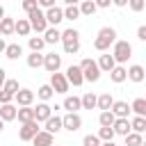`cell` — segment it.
Returning a JSON list of instances; mask_svg holds the SVG:
<instances>
[{
	"mask_svg": "<svg viewBox=\"0 0 146 146\" xmlns=\"http://www.w3.org/2000/svg\"><path fill=\"white\" fill-rule=\"evenodd\" d=\"M114 41H116V30L110 27V25H105V27L98 30V34H96V39H94V48H96L98 52H107Z\"/></svg>",
	"mask_w": 146,
	"mask_h": 146,
	"instance_id": "6da1fadb",
	"label": "cell"
},
{
	"mask_svg": "<svg viewBox=\"0 0 146 146\" xmlns=\"http://www.w3.org/2000/svg\"><path fill=\"white\" fill-rule=\"evenodd\" d=\"M59 41H62V46H64V52H66V55H75V52L80 50V32H78L75 27L64 30V32H62V36H59Z\"/></svg>",
	"mask_w": 146,
	"mask_h": 146,
	"instance_id": "7a4b0ae2",
	"label": "cell"
},
{
	"mask_svg": "<svg viewBox=\"0 0 146 146\" xmlns=\"http://www.w3.org/2000/svg\"><path fill=\"white\" fill-rule=\"evenodd\" d=\"M112 57H114L116 64H125V62L132 57V46H130V41L116 39V41L112 43Z\"/></svg>",
	"mask_w": 146,
	"mask_h": 146,
	"instance_id": "3957f363",
	"label": "cell"
},
{
	"mask_svg": "<svg viewBox=\"0 0 146 146\" xmlns=\"http://www.w3.org/2000/svg\"><path fill=\"white\" fill-rule=\"evenodd\" d=\"M78 66H80V71H82L84 82H98V80H100V68H98V64H96L91 57H84Z\"/></svg>",
	"mask_w": 146,
	"mask_h": 146,
	"instance_id": "277c9868",
	"label": "cell"
},
{
	"mask_svg": "<svg viewBox=\"0 0 146 146\" xmlns=\"http://www.w3.org/2000/svg\"><path fill=\"white\" fill-rule=\"evenodd\" d=\"M27 23H30V27L36 32V34H43L46 32V27H48V23H46V16H43V9H32L30 14H27Z\"/></svg>",
	"mask_w": 146,
	"mask_h": 146,
	"instance_id": "5b68a950",
	"label": "cell"
},
{
	"mask_svg": "<svg viewBox=\"0 0 146 146\" xmlns=\"http://www.w3.org/2000/svg\"><path fill=\"white\" fill-rule=\"evenodd\" d=\"M82 128V116L78 112H66L62 116V130H68V132H75Z\"/></svg>",
	"mask_w": 146,
	"mask_h": 146,
	"instance_id": "8992f818",
	"label": "cell"
},
{
	"mask_svg": "<svg viewBox=\"0 0 146 146\" xmlns=\"http://www.w3.org/2000/svg\"><path fill=\"white\" fill-rule=\"evenodd\" d=\"M41 128H39V123L36 121H27V123H21V130H18V139L21 141H32L34 139V135L39 132Z\"/></svg>",
	"mask_w": 146,
	"mask_h": 146,
	"instance_id": "52a82bcc",
	"label": "cell"
},
{
	"mask_svg": "<svg viewBox=\"0 0 146 146\" xmlns=\"http://www.w3.org/2000/svg\"><path fill=\"white\" fill-rule=\"evenodd\" d=\"M48 84L52 87V91H55V94H66V91H68V87H71V84L66 82L64 73H59V71H57V73H50V82H48Z\"/></svg>",
	"mask_w": 146,
	"mask_h": 146,
	"instance_id": "ba28073f",
	"label": "cell"
},
{
	"mask_svg": "<svg viewBox=\"0 0 146 146\" xmlns=\"http://www.w3.org/2000/svg\"><path fill=\"white\" fill-rule=\"evenodd\" d=\"M43 16H46V23H48V27H57L62 21H64V11H62V7H50V9H46L43 11Z\"/></svg>",
	"mask_w": 146,
	"mask_h": 146,
	"instance_id": "9c48e42d",
	"label": "cell"
},
{
	"mask_svg": "<svg viewBox=\"0 0 146 146\" xmlns=\"http://www.w3.org/2000/svg\"><path fill=\"white\" fill-rule=\"evenodd\" d=\"M64 78H66V82H68V84H73V87H80V84H84L82 71H80V66H78V64H71V66L66 68Z\"/></svg>",
	"mask_w": 146,
	"mask_h": 146,
	"instance_id": "30bf717a",
	"label": "cell"
},
{
	"mask_svg": "<svg viewBox=\"0 0 146 146\" xmlns=\"http://www.w3.org/2000/svg\"><path fill=\"white\" fill-rule=\"evenodd\" d=\"M43 68H46L48 73H57V71L62 68V55H57V52L43 55Z\"/></svg>",
	"mask_w": 146,
	"mask_h": 146,
	"instance_id": "8fae6325",
	"label": "cell"
},
{
	"mask_svg": "<svg viewBox=\"0 0 146 146\" xmlns=\"http://www.w3.org/2000/svg\"><path fill=\"white\" fill-rule=\"evenodd\" d=\"M144 78H146V71H144V66H141V64H132V66H128V68H125V80H130V82L139 84V82H144Z\"/></svg>",
	"mask_w": 146,
	"mask_h": 146,
	"instance_id": "7c38bea8",
	"label": "cell"
},
{
	"mask_svg": "<svg viewBox=\"0 0 146 146\" xmlns=\"http://www.w3.org/2000/svg\"><path fill=\"white\" fill-rule=\"evenodd\" d=\"M34 91L32 89H18L16 94H14V100L18 103V107H27V105H32L34 103Z\"/></svg>",
	"mask_w": 146,
	"mask_h": 146,
	"instance_id": "4fadbf2b",
	"label": "cell"
},
{
	"mask_svg": "<svg viewBox=\"0 0 146 146\" xmlns=\"http://www.w3.org/2000/svg\"><path fill=\"white\" fill-rule=\"evenodd\" d=\"M110 112H112L116 119H128V116H130V105H128L125 100H114L112 107H110Z\"/></svg>",
	"mask_w": 146,
	"mask_h": 146,
	"instance_id": "5bb4252c",
	"label": "cell"
},
{
	"mask_svg": "<svg viewBox=\"0 0 146 146\" xmlns=\"http://www.w3.org/2000/svg\"><path fill=\"white\" fill-rule=\"evenodd\" d=\"M96 64H98L100 73H110V71L116 66V62H114V57L110 55V50H107V52H103V55L98 57V62H96Z\"/></svg>",
	"mask_w": 146,
	"mask_h": 146,
	"instance_id": "9a60e30c",
	"label": "cell"
},
{
	"mask_svg": "<svg viewBox=\"0 0 146 146\" xmlns=\"http://www.w3.org/2000/svg\"><path fill=\"white\" fill-rule=\"evenodd\" d=\"M50 114H52V107L48 103H36V107H34V121L36 123H43Z\"/></svg>",
	"mask_w": 146,
	"mask_h": 146,
	"instance_id": "2e32d148",
	"label": "cell"
},
{
	"mask_svg": "<svg viewBox=\"0 0 146 146\" xmlns=\"http://www.w3.org/2000/svg\"><path fill=\"white\" fill-rule=\"evenodd\" d=\"M43 130L46 132H50V135H57L59 130H62V116H57V114H50L46 121H43Z\"/></svg>",
	"mask_w": 146,
	"mask_h": 146,
	"instance_id": "e0dca14e",
	"label": "cell"
},
{
	"mask_svg": "<svg viewBox=\"0 0 146 146\" xmlns=\"http://www.w3.org/2000/svg\"><path fill=\"white\" fill-rule=\"evenodd\" d=\"M55 135H50V132H46V130H39L36 135H34V139H32V146H52V139Z\"/></svg>",
	"mask_w": 146,
	"mask_h": 146,
	"instance_id": "ac0fdd59",
	"label": "cell"
},
{
	"mask_svg": "<svg viewBox=\"0 0 146 146\" xmlns=\"http://www.w3.org/2000/svg\"><path fill=\"white\" fill-rule=\"evenodd\" d=\"M16 105L14 103H5V105H0V119L7 123V121H14L16 119Z\"/></svg>",
	"mask_w": 146,
	"mask_h": 146,
	"instance_id": "d6986e66",
	"label": "cell"
},
{
	"mask_svg": "<svg viewBox=\"0 0 146 146\" xmlns=\"http://www.w3.org/2000/svg\"><path fill=\"white\" fill-rule=\"evenodd\" d=\"M112 130H114V135H121V137H125V135L130 132V121H128V119H114V123H112Z\"/></svg>",
	"mask_w": 146,
	"mask_h": 146,
	"instance_id": "ffe728a7",
	"label": "cell"
},
{
	"mask_svg": "<svg viewBox=\"0 0 146 146\" xmlns=\"http://www.w3.org/2000/svg\"><path fill=\"white\" fill-rule=\"evenodd\" d=\"M30 32H32V27H30L27 18H18V21L14 23V34H18V36H30Z\"/></svg>",
	"mask_w": 146,
	"mask_h": 146,
	"instance_id": "44dd1931",
	"label": "cell"
},
{
	"mask_svg": "<svg viewBox=\"0 0 146 146\" xmlns=\"http://www.w3.org/2000/svg\"><path fill=\"white\" fill-rule=\"evenodd\" d=\"M41 36H43L46 46H48V43H50V46H55V43H59V36H62V32H59L57 27H46V32H43Z\"/></svg>",
	"mask_w": 146,
	"mask_h": 146,
	"instance_id": "7402d4cb",
	"label": "cell"
},
{
	"mask_svg": "<svg viewBox=\"0 0 146 146\" xmlns=\"http://www.w3.org/2000/svg\"><path fill=\"white\" fill-rule=\"evenodd\" d=\"M110 80H112L114 84H121V82H125V66H123V64H116V66L110 71Z\"/></svg>",
	"mask_w": 146,
	"mask_h": 146,
	"instance_id": "603a6c76",
	"label": "cell"
},
{
	"mask_svg": "<svg viewBox=\"0 0 146 146\" xmlns=\"http://www.w3.org/2000/svg\"><path fill=\"white\" fill-rule=\"evenodd\" d=\"M112 103H114V98H112V94H110V91H105V94L96 96V107H98L100 112L110 110V107H112Z\"/></svg>",
	"mask_w": 146,
	"mask_h": 146,
	"instance_id": "cb8c5ba5",
	"label": "cell"
},
{
	"mask_svg": "<svg viewBox=\"0 0 146 146\" xmlns=\"http://www.w3.org/2000/svg\"><path fill=\"white\" fill-rule=\"evenodd\" d=\"M62 107H64L66 112H78V110H82L80 96H66V98H64V103H62Z\"/></svg>",
	"mask_w": 146,
	"mask_h": 146,
	"instance_id": "d4e9b609",
	"label": "cell"
},
{
	"mask_svg": "<svg viewBox=\"0 0 146 146\" xmlns=\"http://www.w3.org/2000/svg\"><path fill=\"white\" fill-rule=\"evenodd\" d=\"M16 119L21 123H27V121H34V107L27 105V107H18L16 110Z\"/></svg>",
	"mask_w": 146,
	"mask_h": 146,
	"instance_id": "484cf974",
	"label": "cell"
},
{
	"mask_svg": "<svg viewBox=\"0 0 146 146\" xmlns=\"http://www.w3.org/2000/svg\"><path fill=\"white\" fill-rule=\"evenodd\" d=\"M130 112L135 116H146V98H135L130 103Z\"/></svg>",
	"mask_w": 146,
	"mask_h": 146,
	"instance_id": "4316f807",
	"label": "cell"
},
{
	"mask_svg": "<svg viewBox=\"0 0 146 146\" xmlns=\"http://www.w3.org/2000/svg\"><path fill=\"white\" fill-rule=\"evenodd\" d=\"M128 121H130V132L144 135V130H146V116H132V119H128Z\"/></svg>",
	"mask_w": 146,
	"mask_h": 146,
	"instance_id": "83f0119b",
	"label": "cell"
},
{
	"mask_svg": "<svg viewBox=\"0 0 146 146\" xmlns=\"http://www.w3.org/2000/svg\"><path fill=\"white\" fill-rule=\"evenodd\" d=\"M78 9H80V16H94L98 7L94 5V0H80Z\"/></svg>",
	"mask_w": 146,
	"mask_h": 146,
	"instance_id": "f1b7e54d",
	"label": "cell"
},
{
	"mask_svg": "<svg viewBox=\"0 0 146 146\" xmlns=\"http://www.w3.org/2000/svg\"><path fill=\"white\" fill-rule=\"evenodd\" d=\"M14 18H9V16H5L2 21H0V36H11L14 34Z\"/></svg>",
	"mask_w": 146,
	"mask_h": 146,
	"instance_id": "f546056e",
	"label": "cell"
},
{
	"mask_svg": "<svg viewBox=\"0 0 146 146\" xmlns=\"http://www.w3.org/2000/svg\"><path fill=\"white\" fill-rule=\"evenodd\" d=\"M23 55V48H21V43H7V48H5V57L7 59H18Z\"/></svg>",
	"mask_w": 146,
	"mask_h": 146,
	"instance_id": "4dcf8cb0",
	"label": "cell"
},
{
	"mask_svg": "<svg viewBox=\"0 0 146 146\" xmlns=\"http://www.w3.org/2000/svg\"><path fill=\"white\" fill-rule=\"evenodd\" d=\"M52 94H55V91H52V87H50V84H41V87L36 89V94H34V96H36L41 103H48V100L52 98Z\"/></svg>",
	"mask_w": 146,
	"mask_h": 146,
	"instance_id": "1f68e13d",
	"label": "cell"
},
{
	"mask_svg": "<svg viewBox=\"0 0 146 146\" xmlns=\"http://www.w3.org/2000/svg\"><path fill=\"white\" fill-rule=\"evenodd\" d=\"M27 46H30V52H41L46 41H43V36H27Z\"/></svg>",
	"mask_w": 146,
	"mask_h": 146,
	"instance_id": "d6a6232c",
	"label": "cell"
},
{
	"mask_svg": "<svg viewBox=\"0 0 146 146\" xmlns=\"http://www.w3.org/2000/svg\"><path fill=\"white\" fill-rule=\"evenodd\" d=\"M80 103H82V110H96V94L87 91L84 96H80Z\"/></svg>",
	"mask_w": 146,
	"mask_h": 146,
	"instance_id": "836d02e7",
	"label": "cell"
},
{
	"mask_svg": "<svg viewBox=\"0 0 146 146\" xmlns=\"http://www.w3.org/2000/svg\"><path fill=\"white\" fill-rule=\"evenodd\" d=\"M114 119H116V116H114L110 110H105V112H100V114H98V123H100V128H112Z\"/></svg>",
	"mask_w": 146,
	"mask_h": 146,
	"instance_id": "e575fe53",
	"label": "cell"
},
{
	"mask_svg": "<svg viewBox=\"0 0 146 146\" xmlns=\"http://www.w3.org/2000/svg\"><path fill=\"white\" fill-rule=\"evenodd\" d=\"M27 66L30 68H41L43 66V55L41 52H30L27 55Z\"/></svg>",
	"mask_w": 146,
	"mask_h": 146,
	"instance_id": "d590c367",
	"label": "cell"
},
{
	"mask_svg": "<svg viewBox=\"0 0 146 146\" xmlns=\"http://www.w3.org/2000/svg\"><path fill=\"white\" fill-rule=\"evenodd\" d=\"M123 139H125V146H141L144 144V135H139V132H128Z\"/></svg>",
	"mask_w": 146,
	"mask_h": 146,
	"instance_id": "8d00e7d4",
	"label": "cell"
},
{
	"mask_svg": "<svg viewBox=\"0 0 146 146\" xmlns=\"http://www.w3.org/2000/svg\"><path fill=\"white\" fill-rule=\"evenodd\" d=\"M62 11H64V21H78V18H80V9H78V5H71V7L62 9Z\"/></svg>",
	"mask_w": 146,
	"mask_h": 146,
	"instance_id": "74e56055",
	"label": "cell"
},
{
	"mask_svg": "<svg viewBox=\"0 0 146 146\" xmlns=\"http://www.w3.org/2000/svg\"><path fill=\"white\" fill-rule=\"evenodd\" d=\"M18 89H21V87H18V80H9V78H7V80H5V84H2V91L11 94V96H14Z\"/></svg>",
	"mask_w": 146,
	"mask_h": 146,
	"instance_id": "f35d334b",
	"label": "cell"
},
{
	"mask_svg": "<svg viewBox=\"0 0 146 146\" xmlns=\"http://www.w3.org/2000/svg\"><path fill=\"white\" fill-rule=\"evenodd\" d=\"M96 137H98L100 141H112V139H114V130H112V128H100Z\"/></svg>",
	"mask_w": 146,
	"mask_h": 146,
	"instance_id": "ab89813d",
	"label": "cell"
},
{
	"mask_svg": "<svg viewBox=\"0 0 146 146\" xmlns=\"http://www.w3.org/2000/svg\"><path fill=\"white\" fill-rule=\"evenodd\" d=\"M128 7H130L135 14H139V11H144V7H146V0H128Z\"/></svg>",
	"mask_w": 146,
	"mask_h": 146,
	"instance_id": "60d3db41",
	"label": "cell"
},
{
	"mask_svg": "<svg viewBox=\"0 0 146 146\" xmlns=\"http://www.w3.org/2000/svg\"><path fill=\"white\" fill-rule=\"evenodd\" d=\"M82 146H100V139H98L96 135H87V137L82 139Z\"/></svg>",
	"mask_w": 146,
	"mask_h": 146,
	"instance_id": "b9f144b4",
	"label": "cell"
},
{
	"mask_svg": "<svg viewBox=\"0 0 146 146\" xmlns=\"http://www.w3.org/2000/svg\"><path fill=\"white\" fill-rule=\"evenodd\" d=\"M21 7L25 9V14H30L32 9H36V0H23V2H21Z\"/></svg>",
	"mask_w": 146,
	"mask_h": 146,
	"instance_id": "7bdbcfd3",
	"label": "cell"
},
{
	"mask_svg": "<svg viewBox=\"0 0 146 146\" xmlns=\"http://www.w3.org/2000/svg\"><path fill=\"white\" fill-rule=\"evenodd\" d=\"M36 7L39 9H50V7H55V0H36Z\"/></svg>",
	"mask_w": 146,
	"mask_h": 146,
	"instance_id": "ee69618b",
	"label": "cell"
},
{
	"mask_svg": "<svg viewBox=\"0 0 146 146\" xmlns=\"http://www.w3.org/2000/svg\"><path fill=\"white\" fill-rule=\"evenodd\" d=\"M14 100V96L11 94H7V91H2L0 89V105H5V103H11Z\"/></svg>",
	"mask_w": 146,
	"mask_h": 146,
	"instance_id": "f6af8a7d",
	"label": "cell"
},
{
	"mask_svg": "<svg viewBox=\"0 0 146 146\" xmlns=\"http://www.w3.org/2000/svg\"><path fill=\"white\" fill-rule=\"evenodd\" d=\"M137 39L139 41H146V25H139L137 27Z\"/></svg>",
	"mask_w": 146,
	"mask_h": 146,
	"instance_id": "bcb514c9",
	"label": "cell"
},
{
	"mask_svg": "<svg viewBox=\"0 0 146 146\" xmlns=\"http://www.w3.org/2000/svg\"><path fill=\"white\" fill-rule=\"evenodd\" d=\"M94 5H96L98 9H107V7L112 5V0H94Z\"/></svg>",
	"mask_w": 146,
	"mask_h": 146,
	"instance_id": "7dc6e473",
	"label": "cell"
},
{
	"mask_svg": "<svg viewBox=\"0 0 146 146\" xmlns=\"http://www.w3.org/2000/svg\"><path fill=\"white\" fill-rule=\"evenodd\" d=\"M5 80H7V71L0 66V89H2V84H5Z\"/></svg>",
	"mask_w": 146,
	"mask_h": 146,
	"instance_id": "c3c4849f",
	"label": "cell"
},
{
	"mask_svg": "<svg viewBox=\"0 0 146 146\" xmlns=\"http://www.w3.org/2000/svg\"><path fill=\"white\" fill-rule=\"evenodd\" d=\"M114 7H128V0H112Z\"/></svg>",
	"mask_w": 146,
	"mask_h": 146,
	"instance_id": "681fc988",
	"label": "cell"
},
{
	"mask_svg": "<svg viewBox=\"0 0 146 146\" xmlns=\"http://www.w3.org/2000/svg\"><path fill=\"white\" fill-rule=\"evenodd\" d=\"M64 5H66V7H71V5H80V0H64Z\"/></svg>",
	"mask_w": 146,
	"mask_h": 146,
	"instance_id": "f907efd6",
	"label": "cell"
},
{
	"mask_svg": "<svg viewBox=\"0 0 146 146\" xmlns=\"http://www.w3.org/2000/svg\"><path fill=\"white\" fill-rule=\"evenodd\" d=\"M5 48H7V43H5V39L0 36V52H5Z\"/></svg>",
	"mask_w": 146,
	"mask_h": 146,
	"instance_id": "816d5d0a",
	"label": "cell"
},
{
	"mask_svg": "<svg viewBox=\"0 0 146 146\" xmlns=\"http://www.w3.org/2000/svg\"><path fill=\"white\" fill-rule=\"evenodd\" d=\"M100 146H116L114 141H100Z\"/></svg>",
	"mask_w": 146,
	"mask_h": 146,
	"instance_id": "f5cc1de1",
	"label": "cell"
},
{
	"mask_svg": "<svg viewBox=\"0 0 146 146\" xmlns=\"http://www.w3.org/2000/svg\"><path fill=\"white\" fill-rule=\"evenodd\" d=\"M2 18H5V7L0 5V21H2Z\"/></svg>",
	"mask_w": 146,
	"mask_h": 146,
	"instance_id": "db71d44e",
	"label": "cell"
},
{
	"mask_svg": "<svg viewBox=\"0 0 146 146\" xmlns=\"http://www.w3.org/2000/svg\"><path fill=\"white\" fill-rule=\"evenodd\" d=\"M2 130H5V121L0 119V132H2Z\"/></svg>",
	"mask_w": 146,
	"mask_h": 146,
	"instance_id": "11a10c76",
	"label": "cell"
},
{
	"mask_svg": "<svg viewBox=\"0 0 146 146\" xmlns=\"http://www.w3.org/2000/svg\"><path fill=\"white\" fill-rule=\"evenodd\" d=\"M141 146H146V144H141Z\"/></svg>",
	"mask_w": 146,
	"mask_h": 146,
	"instance_id": "9f6ffc18",
	"label": "cell"
}]
</instances>
